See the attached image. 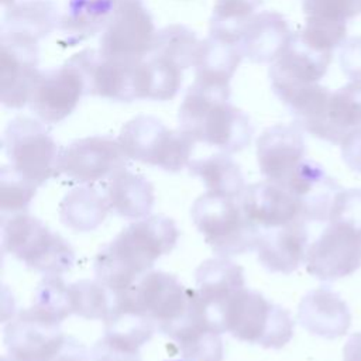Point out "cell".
<instances>
[{
	"instance_id": "7c38bea8",
	"label": "cell",
	"mask_w": 361,
	"mask_h": 361,
	"mask_svg": "<svg viewBox=\"0 0 361 361\" xmlns=\"http://www.w3.org/2000/svg\"><path fill=\"white\" fill-rule=\"evenodd\" d=\"M86 94L80 69L68 59L63 65L39 71L32 86L28 107L45 124H56L71 116Z\"/></svg>"
},
{
	"instance_id": "7402d4cb",
	"label": "cell",
	"mask_w": 361,
	"mask_h": 361,
	"mask_svg": "<svg viewBox=\"0 0 361 361\" xmlns=\"http://www.w3.org/2000/svg\"><path fill=\"white\" fill-rule=\"evenodd\" d=\"M298 320L309 333L334 340L347 334L351 326V313L338 293L327 286H319L302 298Z\"/></svg>"
},
{
	"instance_id": "d4e9b609",
	"label": "cell",
	"mask_w": 361,
	"mask_h": 361,
	"mask_svg": "<svg viewBox=\"0 0 361 361\" xmlns=\"http://www.w3.org/2000/svg\"><path fill=\"white\" fill-rule=\"evenodd\" d=\"M114 8L113 0H68L58 27L63 42L73 47L103 32Z\"/></svg>"
},
{
	"instance_id": "b9f144b4",
	"label": "cell",
	"mask_w": 361,
	"mask_h": 361,
	"mask_svg": "<svg viewBox=\"0 0 361 361\" xmlns=\"http://www.w3.org/2000/svg\"><path fill=\"white\" fill-rule=\"evenodd\" d=\"M343 361H361V331L351 334L344 344Z\"/></svg>"
},
{
	"instance_id": "44dd1931",
	"label": "cell",
	"mask_w": 361,
	"mask_h": 361,
	"mask_svg": "<svg viewBox=\"0 0 361 361\" xmlns=\"http://www.w3.org/2000/svg\"><path fill=\"white\" fill-rule=\"evenodd\" d=\"M306 223L300 219L286 226L259 231L254 250L265 269L281 274H290L298 269L307 252Z\"/></svg>"
},
{
	"instance_id": "52a82bcc",
	"label": "cell",
	"mask_w": 361,
	"mask_h": 361,
	"mask_svg": "<svg viewBox=\"0 0 361 361\" xmlns=\"http://www.w3.org/2000/svg\"><path fill=\"white\" fill-rule=\"evenodd\" d=\"M118 141L130 159L178 172L189 165L195 140L183 130L168 128L154 116L140 114L128 120Z\"/></svg>"
},
{
	"instance_id": "83f0119b",
	"label": "cell",
	"mask_w": 361,
	"mask_h": 361,
	"mask_svg": "<svg viewBox=\"0 0 361 361\" xmlns=\"http://www.w3.org/2000/svg\"><path fill=\"white\" fill-rule=\"evenodd\" d=\"M110 204L107 197L90 186H79L65 195L59 206L61 221L73 231H92L106 219Z\"/></svg>"
},
{
	"instance_id": "8992f818",
	"label": "cell",
	"mask_w": 361,
	"mask_h": 361,
	"mask_svg": "<svg viewBox=\"0 0 361 361\" xmlns=\"http://www.w3.org/2000/svg\"><path fill=\"white\" fill-rule=\"evenodd\" d=\"M190 216L219 257L240 255L255 248L259 230L247 219L235 197L206 192L193 202Z\"/></svg>"
},
{
	"instance_id": "9c48e42d",
	"label": "cell",
	"mask_w": 361,
	"mask_h": 361,
	"mask_svg": "<svg viewBox=\"0 0 361 361\" xmlns=\"http://www.w3.org/2000/svg\"><path fill=\"white\" fill-rule=\"evenodd\" d=\"M193 292L172 274L148 271L128 289L114 295L144 313L165 334L186 314Z\"/></svg>"
},
{
	"instance_id": "4316f807",
	"label": "cell",
	"mask_w": 361,
	"mask_h": 361,
	"mask_svg": "<svg viewBox=\"0 0 361 361\" xmlns=\"http://www.w3.org/2000/svg\"><path fill=\"white\" fill-rule=\"evenodd\" d=\"M244 54L238 42H231L220 37L209 34L200 39L196 58L195 73L197 80L230 83L237 68L240 66Z\"/></svg>"
},
{
	"instance_id": "d6a6232c",
	"label": "cell",
	"mask_w": 361,
	"mask_h": 361,
	"mask_svg": "<svg viewBox=\"0 0 361 361\" xmlns=\"http://www.w3.org/2000/svg\"><path fill=\"white\" fill-rule=\"evenodd\" d=\"M261 3L262 0H216L209 34L240 44L245 24Z\"/></svg>"
},
{
	"instance_id": "6da1fadb",
	"label": "cell",
	"mask_w": 361,
	"mask_h": 361,
	"mask_svg": "<svg viewBox=\"0 0 361 361\" xmlns=\"http://www.w3.org/2000/svg\"><path fill=\"white\" fill-rule=\"evenodd\" d=\"M178 238L176 224L164 214L135 220L97 252L96 279L113 293L123 292L169 254Z\"/></svg>"
},
{
	"instance_id": "4dcf8cb0",
	"label": "cell",
	"mask_w": 361,
	"mask_h": 361,
	"mask_svg": "<svg viewBox=\"0 0 361 361\" xmlns=\"http://www.w3.org/2000/svg\"><path fill=\"white\" fill-rule=\"evenodd\" d=\"M183 69L175 63L148 55L141 61L142 100L166 102L172 100L182 86Z\"/></svg>"
},
{
	"instance_id": "1f68e13d",
	"label": "cell",
	"mask_w": 361,
	"mask_h": 361,
	"mask_svg": "<svg viewBox=\"0 0 361 361\" xmlns=\"http://www.w3.org/2000/svg\"><path fill=\"white\" fill-rule=\"evenodd\" d=\"M30 309L39 317L61 324L73 313L69 285L58 275L42 278L35 286Z\"/></svg>"
},
{
	"instance_id": "5b68a950",
	"label": "cell",
	"mask_w": 361,
	"mask_h": 361,
	"mask_svg": "<svg viewBox=\"0 0 361 361\" xmlns=\"http://www.w3.org/2000/svg\"><path fill=\"white\" fill-rule=\"evenodd\" d=\"M223 333L265 348H282L293 336L295 323L282 306L269 302L262 293L241 289L221 312Z\"/></svg>"
},
{
	"instance_id": "5bb4252c",
	"label": "cell",
	"mask_w": 361,
	"mask_h": 361,
	"mask_svg": "<svg viewBox=\"0 0 361 361\" xmlns=\"http://www.w3.org/2000/svg\"><path fill=\"white\" fill-rule=\"evenodd\" d=\"M127 158L118 138L85 137L61 149L58 172L80 183L94 182L126 169Z\"/></svg>"
},
{
	"instance_id": "30bf717a",
	"label": "cell",
	"mask_w": 361,
	"mask_h": 361,
	"mask_svg": "<svg viewBox=\"0 0 361 361\" xmlns=\"http://www.w3.org/2000/svg\"><path fill=\"white\" fill-rule=\"evenodd\" d=\"M155 34L152 16L141 0L120 3L102 32L99 54L114 61H142L152 49Z\"/></svg>"
},
{
	"instance_id": "2e32d148",
	"label": "cell",
	"mask_w": 361,
	"mask_h": 361,
	"mask_svg": "<svg viewBox=\"0 0 361 361\" xmlns=\"http://www.w3.org/2000/svg\"><path fill=\"white\" fill-rule=\"evenodd\" d=\"M300 130L296 124H275L258 137L257 162L268 180L285 185L303 161L306 145Z\"/></svg>"
},
{
	"instance_id": "d6986e66",
	"label": "cell",
	"mask_w": 361,
	"mask_h": 361,
	"mask_svg": "<svg viewBox=\"0 0 361 361\" xmlns=\"http://www.w3.org/2000/svg\"><path fill=\"white\" fill-rule=\"evenodd\" d=\"M196 292L210 322L223 333L221 312L227 302L245 288L243 268L227 257L209 258L195 271Z\"/></svg>"
},
{
	"instance_id": "f35d334b",
	"label": "cell",
	"mask_w": 361,
	"mask_h": 361,
	"mask_svg": "<svg viewBox=\"0 0 361 361\" xmlns=\"http://www.w3.org/2000/svg\"><path fill=\"white\" fill-rule=\"evenodd\" d=\"M338 62L351 82H361V35L351 37L341 44Z\"/></svg>"
},
{
	"instance_id": "ac0fdd59",
	"label": "cell",
	"mask_w": 361,
	"mask_h": 361,
	"mask_svg": "<svg viewBox=\"0 0 361 361\" xmlns=\"http://www.w3.org/2000/svg\"><path fill=\"white\" fill-rule=\"evenodd\" d=\"M165 334L176 341L185 361H223L221 331L210 322L196 289L183 319Z\"/></svg>"
},
{
	"instance_id": "277c9868",
	"label": "cell",
	"mask_w": 361,
	"mask_h": 361,
	"mask_svg": "<svg viewBox=\"0 0 361 361\" xmlns=\"http://www.w3.org/2000/svg\"><path fill=\"white\" fill-rule=\"evenodd\" d=\"M1 248L47 275L63 274L75 262L69 241L27 212L1 219Z\"/></svg>"
},
{
	"instance_id": "ba28073f",
	"label": "cell",
	"mask_w": 361,
	"mask_h": 361,
	"mask_svg": "<svg viewBox=\"0 0 361 361\" xmlns=\"http://www.w3.org/2000/svg\"><path fill=\"white\" fill-rule=\"evenodd\" d=\"M44 124L17 116L8 121L3 134V149L10 166L37 186L59 173L61 149Z\"/></svg>"
},
{
	"instance_id": "7bdbcfd3",
	"label": "cell",
	"mask_w": 361,
	"mask_h": 361,
	"mask_svg": "<svg viewBox=\"0 0 361 361\" xmlns=\"http://www.w3.org/2000/svg\"><path fill=\"white\" fill-rule=\"evenodd\" d=\"M114 1V4L117 6V4H120V3H124V1H128V0H113ZM142 1V0H141Z\"/></svg>"
},
{
	"instance_id": "f1b7e54d",
	"label": "cell",
	"mask_w": 361,
	"mask_h": 361,
	"mask_svg": "<svg viewBox=\"0 0 361 361\" xmlns=\"http://www.w3.org/2000/svg\"><path fill=\"white\" fill-rule=\"evenodd\" d=\"M188 168L193 176L203 180L207 192L240 199L247 188L238 164L226 152L193 159Z\"/></svg>"
},
{
	"instance_id": "d590c367",
	"label": "cell",
	"mask_w": 361,
	"mask_h": 361,
	"mask_svg": "<svg viewBox=\"0 0 361 361\" xmlns=\"http://www.w3.org/2000/svg\"><path fill=\"white\" fill-rule=\"evenodd\" d=\"M306 18L330 24H347L361 13V0H302Z\"/></svg>"
},
{
	"instance_id": "603a6c76",
	"label": "cell",
	"mask_w": 361,
	"mask_h": 361,
	"mask_svg": "<svg viewBox=\"0 0 361 361\" xmlns=\"http://www.w3.org/2000/svg\"><path fill=\"white\" fill-rule=\"evenodd\" d=\"M292 32L285 17L276 11L254 14L245 24L240 47L254 63L274 62L286 47Z\"/></svg>"
},
{
	"instance_id": "484cf974",
	"label": "cell",
	"mask_w": 361,
	"mask_h": 361,
	"mask_svg": "<svg viewBox=\"0 0 361 361\" xmlns=\"http://www.w3.org/2000/svg\"><path fill=\"white\" fill-rule=\"evenodd\" d=\"M106 197L114 213L131 220L148 217L155 200L152 183L127 169L110 176Z\"/></svg>"
},
{
	"instance_id": "8fae6325",
	"label": "cell",
	"mask_w": 361,
	"mask_h": 361,
	"mask_svg": "<svg viewBox=\"0 0 361 361\" xmlns=\"http://www.w3.org/2000/svg\"><path fill=\"white\" fill-rule=\"evenodd\" d=\"M333 52L323 51L296 31L269 68L274 93L288 104L300 90L316 85L327 72Z\"/></svg>"
},
{
	"instance_id": "7a4b0ae2",
	"label": "cell",
	"mask_w": 361,
	"mask_h": 361,
	"mask_svg": "<svg viewBox=\"0 0 361 361\" xmlns=\"http://www.w3.org/2000/svg\"><path fill=\"white\" fill-rule=\"evenodd\" d=\"M230 83L195 80L178 111L179 127L195 141L233 154L250 145L254 127L250 117L230 103Z\"/></svg>"
},
{
	"instance_id": "e575fe53",
	"label": "cell",
	"mask_w": 361,
	"mask_h": 361,
	"mask_svg": "<svg viewBox=\"0 0 361 361\" xmlns=\"http://www.w3.org/2000/svg\"><path fill=\"white\" fill-rule=\"evenodd\" d=\"M37 185L21 176L10 165L0 171V210L1 219L27 212L37 192Z\"/></svg>"
},
{
	"instance_id": "4fadbf2b",
	"label": "cell",
	"mask_w": 361,
	"mask_h": 361,
	"mask_svg": "<svg viewBox=\"0 0 361 361\" xmlns=\"http://www.w3.org/2000/svg\"><path fill=\"white\" fill-rule=\"evenodd\" d=\"M306 271L320 281H336L361 267V235L350 226L329 221L323 233L307 247Z\"/></svg>"
},
{
	"instance_id": "8d00e7d4",
	"label": "cell",
	"mask_w": 361,
	"mask_h": 361,
	"mask_svg": "<svg viewBox=\"0 0 361 361\" xmlns=\"http://www.w3.org/2000/svg\"><path fill=\"white\" fill-rule=\"evenodd\" d=\"M329 221H340L361 235V188L341 190L331 209Z\"/></svg>"
},
{
	"instance_id": "3957f363",
	"label": "cell",
	"mask_w": 361,
	"mask_h": 361,
	"mask_svg": "<svg viewBox=\"0 0 361 361\" xmlns=\"http://www.w3.org/2000/svg\"><path fill=\"white\" fill-rule=\"evenodd\" d=\"M286 106L298 127L340 145L361 124V82H350L334 92L316 83L300 90Z\"/></svg>"
},
{
	"instance_id": "74e56055",
	"label": "cell",
	"mask_w": 361,
	"mask_h": 361,
	"mask_svg": "<svg viewBox=\"0 0 361 361\" xmlns=\"http://www.w3.org/2000/svg\"><path fill=\"white\" fill-rule=\"evenodd\" d=\"M92 361H141L140 350L103 336L90 351Z\"/></svg>"
},
{
	"instance_id": "60d3db41",
	"label": "cell",
	"mask_w": 361,
	"mask_h": 361,
	"mask_svg": "<svg viewBox=\"0 0 361 361\" xmlns=\"http://www.w3.org/2000/svg\"><path fill=\"white\" fill-rule=\"evenodd\" d=\"M90 353L87 348L73 337H66L61 351L52 361H89Z\"/></svg>"
},
{
	"instance_id": "e0dca14e",
	"label": "cell",
	"mask_w": 361,
	"mask_h": 361,
	"mask_svg": "<svg viewBox=\"0 0 361 361\" xmlns=\"http://www.w3.org/2000/svg\"><path fill=\"white\" fill-rule=\"evenodd\" d=\"M282 186L296 199L306 221L322 223L329 221L336 197L343 190L336 179L312 159H303Z\"/></svg>"
},
{
	"instance_id": "ffe728a7",
	"label": "cell",
	"mask_w": 361,
	"mask_h": 361,
	"mask_svg": "<svg viewBox=\"0 0 361 361\" xmlns=\"http://www.w3.org/2000/svg\"><path fill=\"white\" fill-rule=\"evenodd\" d=\"M247 219L261 231L305 220L292 193L272 180L257 182L245 188L240 197Z\"/></svg>"
},
{
	"instance_id": "f546056e",
	"label": "cell",
	"mask_w": 361,
	"mask_h": 361,
	"mask_svg": "<svg viewBox=\"0 0 361 361\" xmlns=\"http://www.w3.org/2000/svg\"><path fill=\"white\" fill-rule=\"evenodd\" d=\"M199 42L200 39L190 28L169 24L157 31L149 55L166 59L185 71L193 66Z\"/></svg>"
},
{
	"instance_id": "cb8c5ba5",
	"label": "cell",
	"mask_w": 361,
	"mask_h": 361,
	"mask_svg": "<svg viewBox=\"0 0 361 361\" xmlns=\"http://www.w3.org/2000/svg\"><path fill=\"white\" fill-rule=\"evenodd\" d=\"M61 13L54 0H21L4 8L1 34L38 42L59 27Z\"/></svg>"
},
{
	"instance_id": "836d02e7",
	"label": "cell",
	"mask_w": 361,
	"mask_h": 361,
	"mask_svg": "<svg viewBox=\"0 0 361 361\" xmlns=\"http://www.w3.org/2000/svg\"><path fill=\"white\" fill-rule=\"evenodd\" d=\"M73 313L85 319L107 320L113 303L114 293L100 281L82 279L69 285Z\"/></svg>"
},
{
	"instance_id": "ab89813d",
	"label": "cell",
	"mask_w": 361,
	"mask_h": 361,
	"mask_svg": "<svg viewBox=\"0 0 361 361\" xmlns=\"http://www.w3.org/2000/svg\"><path fill=\"white\" fill-rule=\"evenodd\" d=\"M340 147L341 158L347 166L361 173V124L343 140Z\"/></svg>"
},
{
	"instance_id": "9a60e30c",
	"label": "cell",
	"mask_w": 361,
	"mask_h": 361,
	"mask_svg": "<svg viewBox=\"0 0 361 361\" xmlns=\"http://www.w3.org/2000/svg\"><path fill=\"white\" fill-rule=\"evenodd\" d=\"M0 49V102L7 109H21L39 73L38 42L1 34Z\"/></svg>"
}]
</instances>
